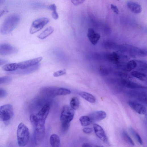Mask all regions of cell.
I'll return each mask as SVG.
<instances>
[{"mask_svg":"<svg viewBox=\"0 0 147 147\" xmlns=\"http://www.w3.org/2000/svg\"><path fill=\"white\" fill-rule=\"evenodd\" d=\"M128 104L132 109L139 114L144 115L146 113V107L141 104L133 101H129Z\"/></svg>","mask_w":147,"mask_h":147,"instance_id":"obj_11","label":"cell"},{"mask_svg":"<svg viewBox=\"0 0 147 147\" xmlns=\"http://www.w3.org/2000/svg\"><path fill=\"white\" fill-rule=\"evenodd\" d=\"M20 20V17L16 15L9 16L5 19L0 28V32L4 35L10 33L16 27Z\"/></svg>","mask_w":147,"mask_h":147,"instance_id":"obj_2","label":"cell"},{"mask_svg":"<svg viewBox=\"0 0 147 147\" xmlns=\"http://www.w3.org/2000/svg\"><path fill=\"white\" fill-rule=\"evenodd\" d=\"M127 5L128 9L133 13L138 14L141 12V7L137 3L132 1H129Z\"/></svg>","mask_w":147,"mask_h":147,"instance_id":"obj_15","label":"cell"},{"mask_svg":"<svg viewBox=\"0 0 147 147\" xmlns=\"http://www.w3.org/2000/svg\"><path fill=\"white\" fill-rule=\"evenodd\" d=\"M18 49L15 47L7 44L0 45V55H6L16 53Z\"/></svg>","mask_w":147,"mask_h":147,"instance_id":"obj_9","label":"cell"},{"mask_svg":"<svg viewBox=\"0 0 147 147\" xmlns=\"http://www.w3.org/2000/svg\"><path fill=\"white\" fill-rule=\"evenodd\" d=\"M106 116V113L102 111L94 112L89 116L92 123L98 122L102 120L105 118Z\"/></svg>","mask_w":147,"mask_h":147,"instance_id":"obj_12","label":"cell"},{"mask_svg":"<svg viewBox=\"0 0 147 147\" xmlns=\"http://www.w3.org/2000/svg\"><path fill=\"white\" fill-rule=\"evenodd\" d=\"M122 52H127L132 57H145L147 55V49L140 48L128 45H123L122 49Z\"/></svg>","mask_w":147,"mask_h":147,"instance_id":"obj_4","label":"cell"},{"mask_svg":"<svg viewBox=\"0 0 147 147\" xmlns=\"http://www.w3.org/2000/svg\"><path fill=\"white\" fill-rule=\"evenodd\" d=\"M131 74L133 76L142 81L144 82L146 81V75L143 73L138 71H133L132 72Z\"/></svg>","mask_w":147,"mask_h":147,"instance_id":"obj_22","label":"cell"},{"mask_svg":"<svg viewBox=\"0 0 147 147\" xmlns=\"http://www.w3.org/2000/svg\"></svg>","mask_w":147,"mask_h":147,"instance_id":"obj_40","label":"cell"},{"mask_svg":"<svg viewBox=\"0 0 147 147\" xmlns=\"http://www.w3.org/2000/svg\"><path fill=\"white\" fill-rule=\"evenodd\" d=\"M87 37L91 43L93 45H96L100 38V35L95 32L92 28L88 29Z\"/></svg>","mask_w":147,"mask_h":147,"instance_id":"obj_14","label":"cell"},{"mask_svg":"<svg viewBox=\"0 0 147 147\" xmlns=\"http://www.w3.org/2000/svg\"><path fill=\"white\" fill-rule=\"evenodd\" d=\"M107 58L110 62L117 65L123 63L128 60L127 56L120 55L115 52L108 55Z\"/></svg>","mask_w":147,"mask_h":147,"instance_id":"obj_8","label":"cell"},{"mask_svg":"<svg viewBox=\"0 0 147 147\" xmlns=\"http://www.w3.org/2000/svg\"><path fill=\"white\" fill-rule=\"evenodd\" d=\"M95 147H103V146H96Z\"/></svg>","mask_w":147,"mask_h":147,"instance_id":"obj_39","label":"cell"},{"mask_svg":"<svg viewBox=\"0 0 147 147\" xmlns=\"http://www.w3.org/2000/svg\"><path fill=\"white\" fill-rule=\"evenodd\" d=\"M42 57H39L33 59L24 61L19 63L18 68L21 70H24L36 65L42 60Z\"/></svg>","mask_w":147,"mask_h":147,"instance_id":"obj_10","label":"cell"},{"mask_svg":"<svg viewBox=\"0 0 147 147\" xmlns=\"http://www.w3.org/2000/svg\"><path fill=\"white\" fill-rule=\"evenodd\" d=\"M83 0H78V1H72V3L74 5L76 6H78L80 5L81 4L84 2Z\"/></svg>","mask_w":147,"mask_h":147,"instance_id":"obj_35","label":"cell"},{"mask_svg":"<svg viewBox=\"0 0 147 147\" xmlns=\"http://www.w3.org/2000/svg\"><path fill=\"white\" fill-rule=\"evenodd\" d=\"M50 142L52 147H60L61 141L60 138L57 135L53 134L50 137Z\"/></svg>","mask_w":147,"mask_h":147,"instance_id":"obj_18","label":"cell"},{"mask_svg":"<svg viewBox=\"0 0 147 147\" xmlns=\"http://www.w3.org/2000/svg\"><path fill=\"white\" fill-rule=\"evenodd\" d=\"M122 135L124 139L126 142L131 145H134V142L126 132L123 131L122 133Z\"/></svg>","mask_w":147,"mask_h":147,"instance_id":"obj_26","label":"cell"},{"mask_svg":"<svg viewBox=\"0 0 147 147\" xmlns=\"http://www.w3.org/2000/svg\"><path fill=\"white\" fill-rule=\"evenodd\" d=\"M79 94L82 98L91 103H94L96 101L95 97L90 94L81 92L79 93Z\"/></svg>","mask_w":147,"mask_h":147,"instance_id":"obj_19","label":"cell"},{"mask_svg":"<svg viewBox=\"0 0 147 147\" xmlns=\"http://www.w3.org/2000/svg\"><path fill=\"white\" fill-rule=\"evenodd\" d=\"M52 91V94L56 96L66 95L71 93V92L70 90L63 88H55Z\"/></svg>","mask_w":147,"mask_h":147,"instance_id":"obj_17","label":"cell"},{"mask_svg":"<svg viewBox=\"0 0 147 147\" xmlns=\"http://www.w3.org/2000/svg\"><path fill=\"white\" fill-rule=\"evenodd\" d=\"M54 31L53 28L52 26H49L38 36V38L41 40L44 39L51 34Z\"/></svg>","mask_w":147,"mask_h":147,"instance_id":"obj_20","label":"cell"},{"mask_svg":"<svg viewBox=\"0 0 147 147\" xmlns=\"http://www.w3.org/2000/svg\"><path fill=\"white\" fill-rule=\"evenodd\" d=\"M50 20L47 18H41L34 20L30 29V33L34 34L40 31L49 22Z\"/></svg>","mask_w":147,"mask_h":147,"instance_id":"obj_7","label":"cell"},{"mask_svg":"<svg viewBox=\"0 0 147 147\" xmlns=\"http://www.w3.org/2000/svg\"><path fill=\"white\" fill-rule=\"evenodd\" d=\"M122 82L125 86L132 89H144L145 87L140 84L127 80H122Z\"/></svg>","mask_w":147,"mask_h":147,"instance_id":"obj_16","label":"cell"},{"mask_svg":"<svg viewBox=\"0 0 147 147\" xmlns=\"http://www.w3.org/2000/svg\"><path fill=\"white\" fill-rule=\"evenodd\" d=\"M11 80V78L9 76L0 77V84L8 83Z\"/></svg>","mask_w":147,"mask_h":147,"instance_id":"obj_30","label":"cell"},{"mask_svg":"<svg viewBox=\"0 0 147 147\" xmlns=\"http://www.w3.org/2000/svg\"><path fill=\"white\" fill-rule=\"evenodd\" d=\"M130 131L132 134L136 138L139 144L141 145H142V141L140 136L132 128L130 129Z\"/></svg>","mask_w":147,"mask_h":147,"instance_id":"obj_29","label":"cell"},{"mask_svg":"<svg viewBox=\"0 0 147 147\" xmlns=\"http://www.w3.org/2000/svg\"><path fill=\"white\" fill-rule=\"evenodd\" d=\"M66 73V70L64 69L55 72L53 74V75L54 77H57L65 75Z\"/></svg>","mask_w":147,"mask_h":147,"instance_id":"obj_31","label":"cell"},{"mask_svg":"<svg viewBox=\"0 0 147 147\" xmlns=\"http://www.w3.org/2000/svg\"><path fill=\"white\" fill-rule=\"evenodd\" d=\"M14 114L13 106L6 104L0 106V121L6 122L10 120Z\"/></svg>","mask_w":147,"mask_h":147,"instance_id":"obj_5","label":"cell"},{"mask_svg":"<svg viewBox=\"0 0 147 147\" xmlns=\"http://www.w3.org/2000/svg\"><path fill=\"white\" fill-rule=\"evenodd\" d=\"M49 9L52 11V16L53 18L55 20L58 18L59 15L57 12V7L54 4H51L49 7Z\"/></svg>","mask_w":147,"mask_h":147,"instance_id":"obj_27","label":"cell"},{"mask_svg":"<svg viewBox=\"0 0 147 147\" xmlns=\"http://www.w3.org/2000/svg\"><path fill=\"white\" fill-rule=\"evenodd\" d=\"M81 125L83 127L89 125L92 123L90 117L88 116H83L79 119Z\"/></svg>","mask_w":147,"mask_h":147,"instance_id":"obj_23","label":"cell"},{"mask_svg":"<svg viewBox=\"0 0 147 147\" xmlns=\"http://www.w3.org/2000/svg\"><path fill=\"white\" fill-rule=\"evenodd\" d=\"M79 101L78 98L76 97H74L72 99L70 102L71 107L74 110L78 109L79 106Z\"/></svg>","mask_w":147,"mask_h":147,"instance_id":"obj_24","label":"cell"},{"mask_svg":"<svg viewBox=\"0 0 147 147\" xmlns=\"http://www.w3.org/2000/svg\"><path fill=\"white\" fill-rule=\"evenodd\" d=\"M111 8L116 14L118 15L119 14V9L116 6L113 4H111Z\"/></svg>","mask_w":147,"mask_h":147,"instance_id":"obj_34","label":"cell"},{"mask_svg":"<svg viewBox=\"0 0 147 147\" xmlns=\"http://www.w3.org/2000/svg\"><path fill=\"white\" fill-rule=\"evenodd\" d=\"M137 63L136 67L141 71H145L146 69V63L144 61H136Z\"/></svg>","mask_w":147,"mask_h":147,"instance_id":"obj_25","label":"cell"},{"mask_svg":"<svg viewBox=\"0 0 147 147\" xmlns=\"http://www.w3.org/2000/svg\"><path fill=\"white\" fill-rule=\"evenodd\" d=\"M83 131L86 134H90L93 132V130L92 128H85L83 129Z\"/></svg>","mask_w":147,"mask_h":147,"instance_id":"obj_36","label":"cell"},{"mask_svg":"<svg viewBox=\"0 0 147 147\" xmlns=\"http://www.w3.org/2000/svg\"><path fill=\"white\" fill-rule=\"evenodd\" d=\"M17 135L19 146L22 147L25 146L29 138V132L28 127L24 124L20 123L18 127Z\"/></svg>","mask_w":147,"mask_h":147,"instance_id":"obj_3","label":"cell"},{"mask_svg":"<svg viewBox=\"0 0 147 147\" xmlns=\"http://www.w3.org/2000/svg\"><path fill=\"white\" fill-rule=\"evenodd\" d=\"M7 62V61L6 60L0 59V66L3 65Z\"/></svg>","mask_w":147,"mask_h":147,"instance_id":"obj_37","label":"cell"},{"mask_svg":"<svg viewBox=\"0 0 147 147\" xmlns=\"http://www.w3.org/2000/svg\"><path fill=\"white\" fill-rule=\"evenodd\" d=\"M137 63L136 61L132 60L128 62L127 65V69L128 71H131L136 67Z\"/></svg>","mask_w":147,"mask_h":147,"instance_id":"obj_28","label":"cell"},{"mask_svg":"<svg viewBox=\"0 0 147 147\" xmlns=\"http://www.w3.org/2000/svg\"><path fill=\"white\" fill-rule=\"evenodd\" d=\"M50 108L49 103H46L36 115L31 114L30 117V122L34 129H45V121L49 114Z\"/></svg>","mask_w":147,"mask_h":147,"instance_id":"obj_1","label":"cell"},{"mask_svg":"<svg viewBox=\"0 0 147 147\" xmlns=\"http://www.w3.org/2000/svg\"><path fill=\"white\" fill-rule=\"evenodd\" d=\"M70 126V123H61V127L62 131L64 132L67 131Z\"/></svg>","mask_w":147,"mask_h":147,"instance_id":"obj_32","label":"cell"},{"mask_svg":"<svg viewBox=\"0 0 147 147\" xmlns=\"http://www.w3.org/2000/svg\"><path fill=\"white\" fill-rule=\"evenodd\" d=\"M93 127L95 132L98 137L103 142H107V138L103 128L99 125L96 124L94 125Z\"/></svg>","mask_w":147,"mask_h":147,"instance_id":"obj_13","label":"cell"},{"mask_svg":"<svg viewBox=\"0 0 147 147\" xmlns=\"http://www.w3.org/2000/svg\"><path fill=\"white\" fill-rule=\"evenodd\" d=\"M82 147H92V146L90 144L87 143H85L83 144Z\"/></svg>","mask_w":147,"mask_h":147,"instance_id":"obj_38","label":"cell"},{"mask_svg":"<svg viewBox=\"0 0 147 147\" xmlns=\"http://www.w3.org/2000/svg\"><path fill=\"white\" fill-rule=\"evenodd\" d=\"M18 68V64L16 63L7 64L5 65L2 68L5 71L13 72L16 71Z\"/></svg>","mask_w":147,"mask_h":147,"instance_id":"obj_21","label":"cell"},{"mask_svg":"<svg viewBox=\"0 0 147 147\" xmlns=\"http://www.w3.org/2000/svg\"><path fill=\"white\" fill-rule=\"evenodd\" d=\"M74 115V111L70 107L65 105L63 109L61 116V123H70L73 120Z\"/></svg>","mask_w":147,"mask_h":147,"instance_id":"obj_6","label":"cell"},{"mask_svg":"<svg viewBox=\"0 0 147 147\" xmlns=\"http://www.w3.org/2000/svg\"><path fill=\"white\" fill-rule=\"evenodd\" d=\"M7 92L4 89L0 88V98L5 97L7 95Z\"/></svg>","mask_w":147,"mask_h":147,"instance_id":"obj_33","label":"cell"}]
</instances>
